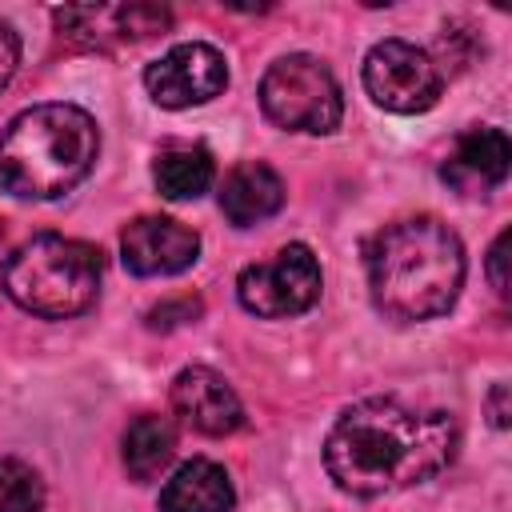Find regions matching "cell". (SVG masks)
Returning <instances> with one entry per match:
<instances>
[{
	"label": "cell",
	"instance_id": "obj_7",
	"mask_svg": "<svg viewBox=\"0 0 512 512\" xmlns=\"http://www.w3.org/2000/svg\"><path fill=\"white\" fill-rule=\"evenodd\" d=\"M440 88L444 80L436 60L408 40H380L364 56V92L388 112H428L440 100Z\"/></svg>",
	"mask_w": 512,
	"mask_h": 512
},
{
	"label": "cell",
	"instance_id": "obj_6",
	"mask_svg": "<svg viewBox=\"0 0 512 512\" xmlns=\"http://www.w3.org/2000/svg\"><path fill=\"white\" fill-rule=\"evenodd\" d=\"M236 296L244 312L264 320L300 316L320 300V264L308 244H284L272 260L248 264L236 276Z\"/></svg>",
	"mask_w": 512,
	"mask_h": 512
},
{
	"label": "cell",
	"instance_id": "obj_8",
	"mask_svg": "<svg viewBox=\"0 0 512 512\" xmlns=\"http://www.w3.org/2000/svg\"><path fill=\"white\" fill-rule=\"evenodd\" d=\"M144 88L160 108H196L228 88V64L212 44H176L144 68Z\"/></svg>",
	"mask_w": 512,
	"mask_h": 512
},
{
	"label": "cell",
	"instance_id": "obj_19",
	"mask_svg": "<svg viewBox=\"0 0 512 512\" xmlns=\"http://www.w3.org/2000/svg\"><path fill=\"white\" fill-rule=\"evenodd\" d=\"M508 240H512V232L504 228L496 240H492V248H488V284L496 288V296H508V276H504V260H508Z\"/></svg>",
	"mask_w": 512,
	"mask_h": 512
},
{
	"label": "cell",
	"instance_id": "obj_11",
	"mask_svg": "<svg viewBox=\"0 0 512 512\" xmlns=\"http://www.w3.org/2000/svg\"><path fill=\"white\" fill-rule=\"evenodd\" d=\"M172 24L168 8L156 4H84V8H60L56 28L68 40L80 44H104L108 36L116 40H148Z\"/></svg>",
	"mask_w": 512,
	"mask_h": 512
},
{
	"label": "cell",
	"instance_id": "obj_2",
	"mask_svg": "<svg viewBox=\"0 0 512 512\" xmlns=\"http://www.w3.org/2000/svg\"><path fill=\"white\" fill-rule=\"evenodd\" d=\"M368 292L372 304L392 320H432L448 312L464 284V244L436 216H408L384 224L368 248Z\"/></svg>",
	"mask_w": 512,
	"mask_h": 512
},
{
	"label": "cell",
	"instance_id": "obj_20",
	"mask_svg": "<svg viewBox=\"0 0 512 512\" xmlns=\"http://www.w3.org/2000/svg\"><path fill=\"white\" fill-rule=\"evenodd\" d=\"M16 64H20V36L12 32V24L0 20V92L16 76Z\"/></svg>",
	"mask_w": 512,
	"mask_h": 512
},
{
	"label": "cell",
	"instance_id": "obj_3",
	"mask_svg": "<svg viewBox=\"0 0 512 512\" xmlns=\"http://www.w3.org/2000/svg\"><path fill=\"white\" fill-rule=\"evenodd\" d=\"M100 128L76 104H36L0 136V188L16 200H56L96 164Z\"/></svg>",
	"mask_w": 512,
	"mask_h": 512
},
{
	"label": "cell",
	"instance_id": "obj_18",
	"mask_svg": "<svg viewBox=\"0 0 512 512\" xmlns=\"http://www.w3.org/2000/svg\"><path fill=\"white\" fill-rule=\"evenodd\" d=\"M200 312H204V308H200V300H196V296L164 300V304H156V308L148 312V328H152V332H168V328H180V324L196 320Z\"/></svg>",
	"mask_w": 512,
	"mask_h": 512
},
{
	"label": "cell",
	"instance_id": "obj_14",
	"mask_svg": "<svg viewBox=\"0 0 512 512\" xmlns=\"http://www.w3.org/2000/svg\"><path fill=\"white\" fill-rule=\"evenodd\" d=\"M236 488L216 460H188L180 464L168 484L160 488V512H232Z\"/></svg>",
	"mask_w": 512,
	"mask_h": 512
},
{
	"label": "cell",
	"instance_id": "obj_12",
	"mask_svg": "<svg viewBox=\"0 0 512 512\" xmlns=\"http://www.w3.org/2000/svg\"><path fill=\"white\" fill-rule=\"evenodd\" d=\"M508 164H512V144L504 128H468L452 144L440 176L460 196H488L508 180Z\"/></svg>",
	"mask_w": 512,
	"mask_h": 512
},
{
	"label": "cell",
	"instance_id": "obj_13",
	"mask_svg": "<svg viewBox=\"0 0 512 512\" xmlns=\"http://www.w3.org/2000/svg\"><path fill=\"white\" fill-rule=\"evenodd\" d=\"M284 204V180L260 164V160H244L236 164L224 184H220V212L236 224V228H252L264 224L268 216H276Z\"/></svg>",
	"mask_w": 512,
	"mask_h": 512
},
{
	"label": "cell",
	"instance_id": "obj_5",
	"mask_svg": "<svg viewBox=\"0 0 512 512\" xmlns=\"http://www.w3.org/2000/svg\"><path fill=\"white\" fill-rule=\"evenodd\" d=\"M260 108L284 132L328 136L344 116V96L324 60L308 52L280 56L260 80Z\"/></svg>",
	"mask_w": 512,
	"mask_h": 512
},
{
	"label": "cell",
	"instance_id": "obj_17",
	"mask_svg": "<svg viewBox=\"0 0 512 512\" xmlns=\"http://www.w3.org/2000/svg\"><path fill=\"white\" fill-rule=\"evenodd\" d=\"M44 508V480L32 464L4 456L0 460V512H40Z\"/></svg>",
	"mask_w": 512,
	"mask_h": 512
},
{
	"label": "cell",
	"instance_id": "obj_16",
	"mask_svg": "<svg viewBox=\"0 0 512 512\" xmlns=\"http://www.w3.org/2000/svg\"><path fill=\"white\" fill-rule=\"evenodd\" d=\"M152 180H156V192L168 200H196L212 188L216 168L204 148H172V152L156 156Z\"/></svg>",
	"mask_w": 512,
	"mask_h": 512
},
{
	"label": "cell",
	"instance_id": "obj_1",
	"mask_svg": "<svg viewBox=\"0 0 512 512\" xmlns=\"http://www.w3.org/2000/svg\"><path fill=\"white\" fill-rule=\"evenodd\" d=\"M456 452V420L392 396L344 408L324 440L328 476L352 496H384L432 480Z\"/></svg>",
	"mask_w": 512,
	"mask_h": 512
},
{
	"label": "cell",
	"instance_id": "obj_9",
	"mask_svg": "<svg viewBox=\"0 0 512 512\" xmlns=\"http://www.w3.org/2000/svg\"><path fill=\"white\" fill-rule=\"evenodd\" d=\"M120 256L132 276H176L196 264L200 236L172 216H136L120 232Z\"/></svg>",
	"mask_w": 512,
	"mask_h": 512
},
{
	"label": "cell",
	"instance_id": "obj_15",
	"mask_svg": "<svg viewBox=\"0 0 512 512\" xmlns=\"http://www.w3.org/2000/svg\"><path fill=\"white\" fill-rule=\"evenodd\" d=\"M176 456V428L168 416H136L124 428V468L132 480H156Z\"/></svg>",
	"mask_w": 512,
	"mask_h": 512
},
{
	"label": "cell",
	"instance_id": "obj_21",
	"mask_svg": "<svg viewBox=\"0 0 512 512\" xmlns=\"http://www.w3.org/2000/svg\"><path fill=\"white\" fill-rule=\"evenodd\" d=\"M488 416H492L496 428H508V416H512V408H508V384H492V392H488Z\"/></svg>",
	"mask_w": 512,
	"mask_h": 512
},
{
	"label": "cell",
	"instance_id": "obj_4",
	"mask_svg": "<svg viewBox=\"0 0 512 512\" xmlns=\"http://www.w3.org/2000/svg\"><path fill=\"white\" fill-rule=\"evenodd\" d=\"M100 252L72 236H32L4 264V292L32 316L68 320L96 304L100 292Z\"/></svg>",
	"mask_w": 512,
	"mask_h": 512
},
{
	"label": "cell",
	"instance_id": "obj_10",
	"mask_svg": "<svg viewBox=\"0 0 512 512\" xmlns=\"http://www.w3.org/2000/svg\"><path fill=\"white\" fill-rule=\"evenodd\" d=\"M172 412L200 436H228L244 424L240 396L220 372L204 364H192L172 380Z\"/></svg>",
	"mask_w": 512,
	"mask_h": 512
}]
</instances>
